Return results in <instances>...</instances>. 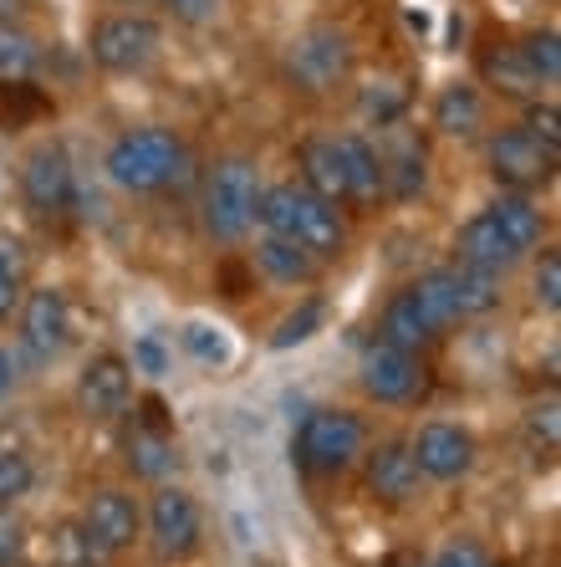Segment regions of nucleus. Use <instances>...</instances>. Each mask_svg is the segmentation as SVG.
Returning a JSON list of instances; mask_svg holds the SVG:
<instances>
[{
  "mask_svg": "<svg viewBox=\"0 0 561 567\" xmlns=\"http://www.w3.org/2000/svg\"><path fill=\"white\" fill-rule=\"evenodd\" d=\"M103 169L128 195H164V189L189 185L195 158H189V148L174 128H128L113 138Z\"/></svg>",
  "mask_w": 561,
  "mask_h": 567,
  "instance_id": "obj_1",
  "label": "nucleus"
},
{
  "mask_svg": "<svg viewBox=\"0 0 561 567\" xmlns=\"http://www.w3.org/2000/svg\"><path fill=\"white\" fill-rule=\"evenodd\" d=\"M256 220L271 230V236H287L297 246H307L312 256H337L347 246V225L332 199L312 195L307 185H271L261 189V210Z\"/></svg>",
  "mask_w": 561,
  "mask_h": 567,
  "instance_id": "obj_2",
  "label": "nucleus"
},
{
  "mask_svg": "<svg viewBox=\"0 0 561 567\" xmlns=\"http://www.w3.org/2000/svg\"><path fill=\"white\" fill-rule=\"evenodd\" d=\"M261 210V179H256V164L250 158H220L215 169L205 174V195H199V220L215 240H240L250 236Z\"/></svg>",
  "mask_w": 561,
  "mask_h": 567,
  "instance_id": "obj_3",
  "label": "nucleus"
},
{
  "mask_svg": "<svg viewBox=\"0 0 561 567\" xmlns=\"http://www.w3.org/2000/svg\"><path fill=\"white\" fill-rule=\"evenodd\" d=\"M363 420L353 410H316L301 420L297 440H291V455H297L301 471L312 475H337L363 455Z\"/></svg>",
  "mask_w": 561,
  "mask_h": 567,
  "instance_id": "obj_4",
  "label": "nucleus"
},
{
  "mask_svg": "<svg viewBox=\"0 0 561 567\" xmlns=\"http://www.w3.org/2000/svg\"><path fill=\"white\" fill-rule=\"evenodd\" d=\"M414 287L429 297V307L439 312L444 328L470 322V317H485L490 307L500 302V277H490V271H475V266H465V261L434 266V271H424Z\"/></svg>",
  "mask_w": 561,
  "mask_h": 567,
  "instance_id": "obj_5",
  "label": "nucleus"
},
{
  "mask_svg": "<svg viewBox=\"0 0 561 567\" xmlns=\"http://www.w3.org/2000/svg\"><path fill=\"white\" fill-rule=\"evenodd\" d=\"M353 72V41L337 27H307L287 47V78L301 93H332Z\"/></svg>",
  "mask_w": 561,
  "mask_h": 567,
  "instance_id": "obj_6",
  "label": "nucleus"
},
{
  "mask_svg": "<svg viewBox=\"0 0 561 567\" xmlns=\"http://www.w3.org/2000/svg\"><path fill=\"white\" fill-rule=\"evenodd\" d=\"M87 47H92V62L103 66V72L133 78V72H144L158 56L164 31H158V21H148V16H103V21L92 27Z\"/></svg>",
  "mask_w": 561,
  "mask_h": 567,
  "instance_id": "obj_7",
  "label": "nucleus"
},
{
  "mask_svg": "<svg viewBox=\"0 0 561 567\" xmlns=\"http://www.w3.org/2000/svg\"><path fill=\"white\" fill-rule=\"evenodd\" d=\"M21 199L41 220H56V215H66L77 205V169H72L62 144H41L27 154V164H21Z\"/></svg>",
  "mask_w": 561,
  "mask_h": 567,
  "instance_id": "obj_8",
  "label": "nucleus"
},
{
  "mask_svg": "<svg viewBox=\"0 0 561 567\" xmlns=\"http://www.w3.org/2000/svg\"><path fill=\"white\" fill-rule=\"evenodd\" d=\"M199 537H205V516L199 502L184 486H158L154 502H148V542L164 563H184V557L199 553Z\"/></svg>",
  "mask_w": 561,
  "mask_h": 567,
  "instance_id": "obj_9",
  "label": "nucleus"
},
{
  "mask_svg": "<svg viewBox=\"0 0 561 567\" xmlns=\"http://www.w3.org/2000/svg\"><path fill=\"white\" fill-rule=\"evenodd\" d=\"M485 154H490V174H496V185L516 189V195H531V189L551 185V174H557V164H561V154L541 148L526 128H500Z\"/></svg>",
  "mask_w": 561,
  "mask_h": 567,
  "instance_id": "obj_10",
  "label": "nucleus"
},
{
  "mask_svg": "<svg viewBox=\"0 0 561 567\" xmlns=\"http://www.w3.org/2000/svg\"><path fill=\"white\" fill-rule=\"evenodd\" d=\"M72 343V302L62 287H31L21 297V348L37 363H52Z\"/></svg>",
  "mask_w": 561,
  "mask_h": 567,
  "instance_id": "obj_11",
  "label": "nucleus"
},
{
  "mask_svg": "<svg viewBox=\"0 0 561 567\" xmlns=\"http://www.w3.org/2000/svg\"><path fill=\"white\" fill-rule=\"evenodd\" d=\"M357 379H363V394L378 399V404H408V399L424 394V363H418V353L393 348V343H383V338L363 353Z\"/></svg>",
  "mask_w": 561,
  "mask_h": 567,
  "instance_id": "obj_12",
  "label": "nucleus"
},
{
  "mask_svg": "<svg viewBox=\"0 0 561 567\" xmlns=\"http://www.w3.org/2000/svg\"><path fill=\"white\" fill-rule=\"evenodd\" d=\"M138 527H144V516H138V502H133L128 491H118V486L92 491L87 506H82V532H87L92 547H97L103 557L128 553L133 542H138Z\"/></svg>",
  "mask_w": 561,
  "mask_h": 567,
  "instance_id": "obj_13",
  "label": "nucleus"
},
{
  "mask_svg": "<svg viewBox=\"0 0 561 567\" xmlns=\"http://www.w3.org/2000/svg\"><path fill=\"white\" fill-rule=\"evenodd\" d=\"M133 399V369L123 353H97L77 373V404L92 420H118Z\"/></svg>",
  "mask_w": 561,
  "mask_h": 567,
  "instance_id": "obj_14",
  "label": "nucleus"
},
{
  "mask_svg": "<svg viewBox=\"0 0 561 567\" xmlns=\"http://www.w3.org/2000/svg\"><path fill=\"white\" fill-rule=\"evenodd\" d=\"M408 450L418 461V475H429V481H459L475 465V435L465 424H444V420L424 424Z\"/></svg>",
  "mask_w": 561,
  "mask_h": 567,
  "instance_id": "obj_15",
  "label": "nucleus"
},
{
  "mask_svg": "<svg viewBox=\"0 0 561 567\" xmlns=\"http://www.w3.org/2000/svg\"><path fill=\"white\" fill-rule=\"evenodd\" d=\"M439 332H444V322H439V312L429 307V297H424V291H418V287L393 291V302L383 307V343L418 353V348H429Z\"/></svg>",
  "mask_w": 561,
  "mask_h": 567,
  "instance_id": "obj_16",
  "label": "nucleus"
},
{
  "mask_svg": "<svg viewBox=\"0 0 561 567\" xmlns=\"http://www.w3.org/2000/svg\"><path fill=\"white\" fill-rule=\"evenodd\" d=\"M342 164V205H373L383 195V158L363 133H337L332 138Z\"/></svg>",
  "mask_w": 561,
  "mask_h": 567,
  "instance_id": "obj_17",
  "label": "nucleus"
},
{
  "mask_svg": "<svg viewBox=\"0 0 561 567\" xmlns=\"http://www.w3.org/2000/svg\"><path fill=\"white\" fill-rule=\"evenodd\" d=\"M455 256L465 266H475V271H490V277H500L506 266L521 261V251L510 246L506 236H500V225L490 220V215H470V220L459 225V236H455Z\"/></svg>",
  "mask_w": 561,
  "mask_h": 567,
  "instance_id": "obj_18",
  "label": "nucleus"
},
{
  "mask_svg": "<svg viewBox=\"0 0 561 567\" xmlns=\"http://www.w3.org/2000/svg\"><path fill=\"white\" fill-rule=\"evenodd\" d=\"M367 486H373V496L388 506L408 502L418 491V461L414 450L404 445V440H388V445H378L373 455H367Z\"/></svg>",
  "mask_w": 561,
  "mask_h": 567,
  "instance_id": "obj_19",
  "label": "nucleus"
},
{
  "mask_svg": "<svg viewBox=\"0 0 561 567\" xmlns=\"http://www.w3.org/2000/svg\"><path fill=\"white\" fill-rule=\"evenodd\" d=\"M316 261H322V256H312L307 246H297V240H287V236H271V230L256 240V266H261L271 281H287V287L312 281L316 277Z\"/></svg>",
  "mask_w": 561,
  "mask_h": 567,
  "instance_id": "obj_20",
  "label": "nucleus"
},
{
  "mask_svg": "<svg viewBox=\"0 0 561 567\" xmlns=\"http://www.w3.org/2000/svg\"><path fill=\"white\" fill-rule=\"evenodd\" d=\"M485 215L500 225V236H506L521 256L536 251V240H541V205H536L531 195H516V189H506L496 205H485Z\"/></svg>",
  "mask_w": 561,
  "mask_h": 567,
  "instance_id": "obj_21",
  "label": "nucleus"
},
{
  "mask_svg": "<svg viewBox=\"0 0 561 567\" xmlns=\"http://www.w3.org/2000/svg\"><path fill=\"white\" fill-rule=\"evenodd\" d=\"M41 66V41L15 21H0V87H27Z\"/></svg>",
  "mask_w": 561,
  "mask_h": 567,
  "instance_id": "obj_22",
  "label": "nucleus"
},
{
  "mask_svg": "<svg viewBox=\"0 0 561 567\" xmlns=\"http://www.w3.org/2000/svg\"><path fill=\"white\" fill-rule=\"evenodd\" d=\"M123 450H128V471L144 475V481H164V475L179 465V450H174V440L158 430V424H144V430H133L128 440H123Z\"/></svg>",
  "mask_w": 561,
  "mask_h": 567,
  "instance_id": "obj_23",
  "label": "nucleus"
},
{
  "mask_svg": "<svg viewBox=\"0 0 561 567\" xmlns=\"http://www.w3.org/2000/svg\"><path fill=\"white\" fill-rule=\"evenodd\" d=\"M297 158H301V185L312 189V195L332 199V205H342V164H337L332 138H307L297 148Z\"/></svg>",
  "mask_w": 561,
  "mask_h": 567,
  "instance_id": "obj_24",
  "label": "nucleus"
},
{
  "mask_svg": "<svg viewBox=\"0 0 561 567\" xmlns=\"http://www.w3.org/2000/svg\"><path fill=\"white\" fill-rule=\"evenodd\" d=\"M480 93H475L470 82H449L439 97H434V128L439 133H455V138H465V133L480 128Z\"/></svg>",
  "mask_w": 561,
  "mask_h": 567,
  "instance_id": "obj_25",
  "label": "nucleus"
},
{
  "mask_svg": "<svg viewBox=\"0 0 561 567\" xmlns=\"http://www.w3.org/2000/svg\"><path fill=\"white\" fill-rule=\"evenodd\" d=\"M179 343H184V353L195 358V363H209V369H225L230 353H236V348H230V332L215 328V322H199V317L179 328Z\"/></svg>",
  "mask_w": 561,
  "mask_h": 567,
  "instance_id": "obj_26",
  "label": "nucleus"
},
{
  "mask_svg": "<svg viewBox=\"0 0 561 567\" xmlns=\"http://www.w3.org/2000/svg\"><path fill=\"white\" fill-rule=\"evenodd\" d=\"M383 189H393L398 199H414L418 189H424V148L404 138V144H398V154L383 158Z\"/></svg>",
  "mask_w": 561,
  "mask_h": 567,
  "instance_id": "obj_27",
  "label": "nucleus"
},
{
  "mask_svg": "<svg viewBox=\"0 0 561 567\" xmlns=\"http://www.w3.org/2000/svg\"><path fill=\"white\" fill-rule=\"evenodd\" d=\"M485 78L496 82L500 93H516V97H526V93H536L541 82L531 78V66L521 62V47H500V52H485Z\"/></svg>",
  "mask_w": 561,
  "mask_h": 567,
  "instance_id": "obj_28",
  "label": "nucleus"
},
{
  "mask_svg": "<svg viewBox=\"0 0 561 567\" xmlns=\"http://www.w3.org/2000/svg\"><path fill=\"white\" fill-rule=\"evenodd\" d=\"M322 317H326V307H322V297H307V302L297 307V312H287L281 322H276V332H271V348L276 353H287V348H297V343H307L316 328H322Z\"/></svg>",
  "mask_w": 561,
  "mask_h": 567,
  "instance_id": "obj_29",
  "label": "nucleus"
},
{
  "mask_svg": "<svg viewBox=\"0 0 561 567\" xmlns=\"http://www.w3.org/2000/svg\"><path fill=\"white\" fill-rule=\"evenodd\" d=\"M521 62L531 66L536 82H557L561 78V37L557 31H531V37L521 41Z\"/></svg>",
  "mask_w": 561,
  "mask_h": 567,
  "instance_id": "obj_30",
  "label": "nucleus"
},
{
  "mask_svg": "<svg viewBox=\"0 0 561 567\" xmlns=\"http://www.w3.org/2000/svg\"><path fill=\"white\" fill-rule=\"evenodd\" d=\"M31 481H37V465H31L27 450L0 445V506L21 502V496L31 491Z\"/></svg>",
  "mask_w": 561,
  "mask_h": 567,
  "instance_id": "obj_31",
  "label": "nucleus"
},
{
  "mask_svg": "<svg viewBox=\"0 0 561 567\" xmlns=\"http://www.w3.org/2000/svg\"><path fill=\"white\" fill-rule=\"evenodd\" d=\"M404 107H408V97H404V87H393V82H373V87H363V113L378 123V128H388V123L404 118Z\"/></svg>",
  "mask_w": 561,
  "mask_h": 567,
  "instance_id": "obj_32",
  "label": "nucleus"
},
{
  "mask_svg": "<svg viewBox=\"0 0 561 567\" xmlns=\"http://www.w3.org/2000/svg\"><path fill=\"white\" fill-rule=\"evenodd\" d=\"M521 128L531 133L541 148H551V154H561V107L557 103H531L526 107Z\"/></svg>",
  "mask_w": 561,
  "mask_h": 567,
  "instance_id": "obj_33",
  "label": "nucleus"
},
{
  "mask_svg": "<svg viewBox=\"0 0 561 567\" xmlns=\"http://www.w3.org/2000/svg\"><path fill=\"white\" fill-rule=\"evenodd\" d=\"M21 302V256H15V240L0 236V322L15 312Z\"/></svg>",
  "mask_w": 561,
  "mask_h": 567,
  "instance_id": "obj_34",
  "label": "nucleus"
},
{
  "mask_svg": "<svg viewBox=\"0 0 561 567\" xmlns=\"http://www.w3.org/2000/svg\"><path fill=\"white\" fill-rule=\"evenodd\" d=\"M133 373H148V379H164L169 373V348H164V338L158 332H144L138 343H133Z\"/></svg>",
  "mask_w": 561,
  "mask_h": 567,
  "instance_id": "obj_35",
  "label": "nucleus"
},
{
  "mask_svg": "<svg viewBox=\"0 0 561 567\" xmlns=\"http://www.w3.org/2000/svg\"><path fill=\"white\" fill-rule=\"evenodd\" d=\"M536 302L547 307V312L561 307V256L557 251H547L541 266H536Z\"/></svg>",
  "mask_w": 561,
  "mask_h": 567,
  "instance_id": "obj_36",
  "label": "nucleus"
},
{
  "mask_svg": "<svg viewBox=\"0 0 561 567\" xmlns=\"http://www.w3.org/2000/svg\"><path fill=\"white\" fill-rule=\"evenodd\" d=\"M434 567H496V563H490V553H485L475 537H455L439 557H434Z\"/></svg>",
  "mask_w": 561,
  "mask_h": 567,
  "instance_id": "obj_37",
  "label": "nucleus"
},
{
  "mask_svg": "<svg viewBox=\"0 0 561 567\" xmlns=\"http://www.w3.org/2000/svg\"><path fill=\"white\" fill-rule=\"evenodd\" d=\"M158 6H164L174 21H184V27H205V21L220 16V0H158Z\"/></svg>",
  "mask_w": 561,
  "mask_h": 567,
  "instance_id": "obj_38",
  "label": "nucleus"
},
{
  "mask_svg": "<svg viewBox=\"0 0 561 567\" xmlns=\"http://www.w3.org/2000/svg\"><path fill=\"white\" fill-rule=\"evenodd\" d=\"M27 557V527L15 516H0V567H15Z\"/></svg>",
  "mask_w": 561,
  "mask_h": 567,
  "instance_id": "obj_39",
  "label": "nucleus"
},
{
  "mask_svg": "<svg viewBox=\"0 0 561 567\" xmlns=\"http://www.w3.org/2000/svg\"><path fill=\"white\" fill-rule=\"evenodd\" d=\"M526 430H531V440L536 445H547V450H557V399H547V404H536L531 410V420H526Z\"/></svg>",
  "mask_w": 561,
  "mask_h": 567,
  "instance_id": "obj_40",
  "label": "nucleus"
},
{
  "mask_svg": "<svg viewBox=\"0 0 561 567\" xmlns=\"http://www.w3.org/2000/svg\"><path fill=\"white\" fill-rule=\"evenodd\" d=\"M11 379H15V363H11V353L0 348V399L11 394Z\"/></svg>",
  "mask_w": 561,
  "mask_h": 567,
  "instance_id": "obj_41",
  "label": "nucleus"
},
{
  "mask_svg": "<svg viewBox=\"0 0 561 567\" xmlns=\"http://www.w3.org/2000/svg\"><path fill=\"white\" fill-rule=\"evenodd\" d=\"M27 0H0V21H15V11H21Z\"/></svg>",
  "mask_w": 561,
  "mask_h": 567,
  "instance_id": "obj_42",
  "label": "nucleus"
},
{
  "mask_svg": "<svg viewBox=\"0 0 561 567\" xmlns=\"http://www.w3.org/2000/svg\"><path fill=\"white\" fill-rule=\"evenodd\" d=\"M56 567H72V563H56Z\"/></svg>",
  "mask_w": 561,
  "mask_h": 567,
  "instance_id": "obj_43",
  "label": "nucleus"
}]
</instances>
